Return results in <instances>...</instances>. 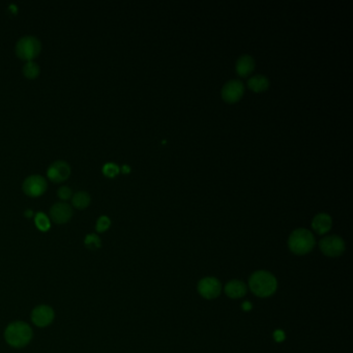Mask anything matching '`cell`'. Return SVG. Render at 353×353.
Here are the masks:
<instances>
[{
  "label": "cell",
  "mask_w": 353,
  "mask_h": 353,
  "mask_svg": "<svg viewBox=\"0 0 353 353\" xmlns=\"http://www.w3.org/2000/svg\"><path fill=\"white\" fill-rule=\"evenodd\" d=\"M5 338L8 344L15 348H22L29 344L32 339L31 327L23 322L16 321L11 323L5 333Z\"/></svg>",
  "instance_id": "cell-2"
},
{
  "label": "cell",
  "mask_w": 353,
  "mask_h": 353,
  "mask_svg": "<svg viewBox=\"0 0 353 353\" xmlns=\"http://www.w3.org/2000/svg\"><path fill=\"white\" fill-rule=\"evenodd\" d=\"M122 171H123L124 173H128V172L130 171V168H129L127 165H123V166H122Z\"/></svg>",
  "instance_id": "cell-25"
},
{
  "label": "cell",
  "mask_w": 353,
  "mask_h": 353,
  "mask_svg": "<svg viewBox=\"0 0 353 353\" xmlns=\"http://www.w3.org/2000/svg\"><path fill=\"white\" fill-rule=\"evenodd\" d=\"M10 9H11L12 11H14V12H17V11H18V10H17V7L14 6V5H11V6H10Z\"/></svg>",
  "instance_id": "cell-27"
},
{
  "label": "cell",
  "mask_w": 353,
  "mask_h": 353,
  "mask_svg": "<svg viewBox=\"0 0 353 353\" xmlns=\"http://www.w3.org/2000/svg\"><path fill=\"white\" fill-rule=\"evenodd\" d=\"M321 252L328 257L341 256L345 251L344 240L337 235H330L322 238L319 244Z\"/></svg>",
  "instance_id": "cell-6"
},
{
  "label": "cell",
  "mask_w": 353,
  "mask_h": 353,
  "mask_svg": "<svg viewBox=\"0 0 353 353\" xmlns=\"http://www.w3.org/2000/svg\"><path fill=\"white\" fill-rule=\"evenodd\" d=\"M333 220L327 213H318L312 220V227L318 234H325L332 228Z\"/></svg>",
  "instance_id": "cell-12"
},
{
  "label": "cell",
  "mask_w": 353,
  "mask_h": 353,
  "mask_svg": "<svg viewBox=\"0 0 353 353\" xmlns=\"http://www.w3.org/2000/svg\"><path fill=\"white\" fill-rule=\"evenodd\" d=\"M31 319L38 327L48 326L54 319L53 308L49 305H38L32 311Z\"/></svg>",
  "instance_id": "cell-10"
},
{
  "label": "cell",
  "mask_w": 353,
  "mask_h": 353,
  "mask_svg": "<svg viewBox=\"0 0 353 353\" xmlns=\"http://www.w3.org/2000/svg\"><path fill=\"white\" fill-rule=\"evenodd\" d=\"M289 249L296 255L310 253L315 246V238L311 231L300 228L294 230L288 240Z\"/></svg>",
  "instance_id": "cell-3"
},
{
  "label": "cell",
  "mask_w": 353,
  "mask_h": 353,
  "mask_svg": "<svg viewBox=\"0 0 353 353\" xmlns=\"http://www.w3.org/2000/svg\"><path fill=\"white\" fill-rule=\"evenodd\" d=\"M245 86L239 80L228 81L222 90V98L228 104L237 103L244 96Z\"/></svg>",
  "instance_id": "cell-7"
},
{
  "label": "cell",
  "mask_w": 353,
  "mask_h": 353,
  "mask_svg": "<svg viewBox=\"0 0 353 353\" xmlns=\"http://www.w3.org/2000/svg\"><path fill=\"white\" fill-rule=\"evenodd\" d=\"M274 339L276 342L280 343V342H283L285 340V333L281 329H277L275 333H274Z\"/></svg>",
  "instance_id": "cell-23"
},
{
  "label": "cell",
  "mask_w": 353,
  "mask_h": 353,
  "mask_svg": "<svg viewBox=\"0 0 353 353\" xmlns=\"http://www.w3.org/2000/svg\"><path fill=\"white\" fill-rule=\"evenodd\" d=\"M23 191L32 197L39 196L48 188L47 180L40 174H31L24 180L23 182Z\"/></svg>",
  "instance_id": "cell-5"
},
{
  "label": "cell",
  "mask_w": 353,
  "mask_h": 353,
  "mask_svg": "<svg viewBox=\"0 0 353 353\" xmlns=\"http://www.w3.org/2000/svg\"><path fill=\"white\" fill-rule=\"evenodd\" d=\"M248 86L250 90L254 93H263L269 90L270 87V81L266 76H262V75H257L252 77L249 81H248Z\"/></svg>",
  "instance_id": "cell-15"
},
{
  "label": "cell",
  "mask_w": 353,
  "mask_h": 353,
  "mask_svg": "<svg viewBox=\"0 0 353 353\" xmlns=\"http://www.w3.org/2000/svg\"><path fill=\"white\" fill-rule=\"evenodd\" d=\"M47 174L48 178L54 183L64 182L71 174V166L65 161H55L49 166Z\"/></svg>",
  "instance_id": "cell-9"
},
{
  "label": "cell",
  "mask_w": 353,
  "mask_h": 353,
  "mask_svg": "<svg viewBox=\"0 0 353 353\" xmlns=\"http://www.w3.org/2000/svg\"><path fill=\"white\" fill-rule=\"evenodd\" d=\"M34 223H35L36 227L40 231H48L50 229V227H51L49 216L46 213H43L41 211L37 212L34 215Z\"/></svg>",
  "instance_id": "cell-17"
},
{
  "label": "cell",
  "mask_w": 353,
  "mask_h": 353,
  "mask_svg": "<svg viewBox=\"0 0 353 353\" xmlns=\"http://www.w3.org/2000/svg\"><path fill=\"white\" fill-rule=\"evenodd\" d=\"M249 286L257 296L268 297L276 292L278 282L273 274L266 271H258L251 276Z\"/></svg>",
  "instance_id": "cell-1"
},
{
  "label": "cell",
  "mask_w": 353,
  "mask_h": 353,
  "mask_svg": "<svg viewBox=\"0 0 353 353\" xmlns=\"http://www.w3.org/2000/svg\"><path fill=\"white\" fill-rule=\"evenodd\" d=\"M25 215L26 216H31V215H33V211L31 209H26L25 210Z\"/></svg>",
  "instance_id": "cell-26"
},
{
  "label": "cell",
  "mask_w": 353,
  "mask_h": 353,
  "mask_svg": "<svg viewBox=\"0 0 353 353\" xmlns=\"http://www.w3.org/2000/svg\"><path fill=\"white\" fill-rule=\"evenodd\" d=\"M225 292L230 298H240L247 293V286L244 282L232 280L225 286Z\"/></svg>",
  "instance_id": "cell-14"
},
{
  "label": "cell",
  "mask_w": 353,
  "mask_h": 353,
  "mask_svg": "<svg viewBox=\"0 0 353 353\" xmlns=\"http://www.w3.org/2000/svg\"><path fill=\"white\" fill-rule=\"evenodd\" d=\"M92 201V197L90 193L86 191H78L72 196V203L76 208L83 209L90 205Z\"/></svg>",
  "instance_id": "cell-16"
},
{
  "label": "cell",
  "mask_w": 353,
  "mask_h": 353,
  "mask_svg": "<svg viewBox=\"0 0 353 353\" xmlns=\"http://www.w3.org/2000/svg\"><path fill=\"white\" fill-rule=\"evenodd\" d=\"M40 72V68L38 65L37 62H35L34 60H29L26 61V63L23 65V74L27 77V78H35L38 76Z\"/></svg>",
  "instance_id": "cell-18"
},
{
  "label": "cell",
  "mask_w": 353,
  "mask_h": 353,
  "mask_svg": "<svg viewBox=\"0 0 353 353\" xmlns=\"http://www.w3.org/2000/svg\"><path fill=\"white\" fill-rule=\"evenodd\" d=\"M220 290H222V285L215 278L207 277L198 283V292L206 299H213L217 297L220 293Z\"/></svg>",
  "instance_id": "cell-8"
},
{
  "label": "cell",
  "mask_w": 353,
  "mask_h": 353,
  "mask_svg": "<svg viewBox=\"0 0 353 353\" xmlns=\"http://www.w3.org/2000/svg\"><path fill=\"white\" fill-rule=\"evenodd\" d=\"M41 49L40 40L34 35H24L18 39L16 42V53L17 55L26 61L33 60L36 57Z\"/></svg>",
  "instance_id": "cell-4"
},
{
  "label": "cell",
  "mask_w": 353,
  "mask_h": 353,
  "mask_svg": "<svg viewBox=\"0 0 353 353\" xmlns=\"http://www.w3.org/2000/svg\"><path fill=\"white\" fill-rule=\"evenodd\" d=\"M119 171H120V169H119L118 165L115 163H112V162L106 163L103 166V173L106 176H109V178H114V176H116L119 173Z\"/></svg>",
  "instance_id": "cell-20"
},
{
  "label": "cell",
  "mask_w": 353,
  "mask_h": 353,
  "mask_svg": "<svg viewBox=\"0 0 353 353\" xmlns=\"http://www.w3.org/2000/svg\"><path fill=\"white\" fill-rule=\"evenodd\" d=\"M84 242L88 248L92 249V250H97V249L101 248V245H102L101 239L97 234H88L85 237Z\"/></svg>",
  "instance_id": "cell-19"
},
{
  "label": "cell",
  "mask_w": 353,
  "mask_h": 353,
  "mask_svg": "<svg viewBox=\"0 0 353 353\" xmlns=\"http://www.w3.org/2000/svg\"><path fill=\"white\" fill-rule=\"evenodd\" d=\"M241 307H242V310H244V311L249 312V311L252 310V303H251L250 301H245V302L242 303Z\"/></svg>",
  "instance_id": "cell-24"
},
{
  "label": "cell",
  "mask_w": 353,
  "mask_h": 353,
  "mask_svg": "<svg viewBox=\"0 0 353 353\" xmlns=\"http://www.w3.org/2000/svg\"><path fill=\"white\" fill-rule=\"evenodd\" d=\"M255 70V60L250 55H242L236 61V73L240 77H248Z\"/></svg>",
  "instance_id": "cell-13"
},
{
  "label": "cell",
  "mask_w": 353,
  "mask_h": 353,
  "mask_svg": "<svg viewBox=\"0 0 353 353\" xmlns=\"http://www.w3.org/2000/svg\"><path fill=\"white\" fill-rule=\"evenodd\" d=\"M57 195L62 200H68L73 196V191L68 186H62L57 190Z\"/></svg>",
  "instance_id": "cell-22"
},
{
  "label": "cell",
  "mask_w": 353,
  "mask_h": 353,
  "mask_svg": "<svg viewBox=\"0 0 353 353\" xmlns=\"http://www.w3.org/2000/svg\"><path fill=\"white\" fill-rule=\"evenodd\" d=\"M50 215L56 224H64L73 216V207L67 202H56L50 208Z\"/></svg>",
  "instance_id": "cell-11"
},
{
  "label": "cell",
  "mask_w": 353,
  "mask_h": 353,
  "mask_svg": "<svg viewBox=\"0 0 353 353\" xmlns=\"http://www.w3.org/2000/svg\"><path fill=\"white\" fill-rule=\"evenodd\" d=\"M111 225V219L107 215H101L96 224V229L98 232H105L107 229H109Z\"/></svg>",
  "instance_id": "cell-21"
}]
</instances>
